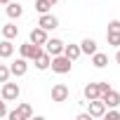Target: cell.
I'll return each mask as SVG.
<instances>
[{
    "label": "cell",
    "instance_id": "cell-1",
    "mask_svg": "<svg viewBox=\"0 0 120 120\" xmlns=\"http://www.w3.org/2000/svg\"><path fill=\"white\" fill-rule=\"evenodd\" d=\"M71 66H73V61L68 56H64V54H56V56H52V64H49V68L54 71V73H59V75H66V73H71Z\"/></svg>",
    "mask_w": 120,
    "mask_h": 120
},
{
    "label": "cell",
    "instance_id": "cell-2",
    "mask_svg": "<svg viewBox=\"0 0 120 120\" xmlns=\"http://www.w3.org/2000/svg\"><path fill=\"white\" fill-rule=\"evenodd\" d=\"M106 40L111 47H120V19L108 21V31H106Z\"/></svg>",
    "mask_w": 120,
    "mask_h": 120
},
{
    "label": "cell",
    "instance_id": "cell-3",
    "mask_svg": "<svg viewBox=\"0 0 120 120\" xmlns=\"http://www.w3.org/2000/svg\"><path fill=\"white\" fill-rule=\"evenodd\" d=\"M19 94H21V90H19V85H17V82H10V80H5V82H3V92H0V97H3L5 101H17V99H19Z\"/></svg>",
    "mask_w": 120,
    "mask_h": 120
},
{
    "label": "cell",
    "instance_id": "cell-4",
    "mask_svg": "<svg viewBox=\"0 0 120 120\" xmlns=\"http://www.w3.org/2000/svg\"><path fill=\"white\" fill-rule=\"evenodd\" d=\"M40 52H42V47H40V45H33L31 40L24 42V45H19V54H21L24 59H28V61H33V59H35Z\"/></svg>",
    "mask_w": 120,
    "mask_h": 120
},
{
    "label": "cell",
    "instance_id": "cell-5",
    "mask_svg": "<svg viewBox=\"0 0 120 120\" xmlns=\"http://www.w3.org/2000/svg\"><path fill=\"white\" fill-rule=\"evenodd\" d=\"M31 115H33V106H31V104H21L19 108H14V111L7 113L10 120H26V118H31Z\"/></svg>",
    "mask_w": 120,
    "mask_h": 120
},
{
    "label": "cell",
    "instance_id": "cell-6",
    "mask_svg": "<svg viewBox=\"0 0 120 120\" xmlns=\"http://www.w3.org/2000/svg\"><path fill=\"white\" fill-rule=\"evenodd\" d=\"M68 97H71V90H68L64 82H56V85L52 87V101L61 104V101H68Z\"/></svg>",
    "mask_w": 120,
    "mask_h": 120
},
{
    "label": "cell",
    "instance_id": "cell-7",
    "mask_svg": "<svg viewBox=\"0 0 120 120\" xmlns=\"http://www.w3.org/2000/svg\"><path fill=\"white\" fill-rule=\"evenodd\" d=\"M64 40H59V38H47V42H45V52L49 54V56H56V54H64Z\"/></svg>",
    "mask_w": 120,
    "mask_h": 120
},
{
    "label": "cell",
    "instance_id": "cell-8",
    "mask_svg": "<svg viewBox=\"0 0 120 120\" xmlns=\"http://www.w3.org/2000/svg\"><path fill=\"white\" fill-rule=\"evenodd\" d=\"M26 71H28V59H24V56L14 59V64L10 66V73H12L14 78H21V75H26Z\"/></svg>",
    "mask_w": 120,
    "mask_h": 120
},
{
    "label": "cell",
    "instance_id": "cell-9",
    "mask_svg": "<svg viewBox=\"0 0 120 120\" xmlns=\"http://www.w3.org/2000/svg\"><path fill=\"white\" fill-rule=\"evenodd\" d=\"M38 26L40 28H45V31H54V28H59V19L54 17V14H40V19H38Z\"/></svg>",
    "mask_w": 120,
    "mask_h": 120
},
{
    "label": "cell",
    "instance_id": "cell-10",
    "mask_svg": "<svg viewBox=\"0 0 120 120\" xmlns=\"http://www.w3.org/2000/svg\"><path fill=\"white\" fill-rule=\"evenodd\" d=\"M47 38H49V35H47V31H45V28H40V26H38V28H31L28 40H31L33 45H40V47H42V45L47 42Z\"/></svg>",
    "mask_w": 120,
    "mask_h": 120
},
{
    "label": "cell",
    "instance_id": "cell-11",
    "mask_svg": "<svg viewBox=\"0 0 120 120\" xmlns=\"http://www.w3.org/2000/svg\"><path fill=\"white\" fill-rule=\"evenodd\" d=\"M90 104V115L92 118H104V113H106V104L101 101V99H92V101H87Z\"/></svg>",
    "mask_w": 120,
    "mask_h": 120
},
{
    "label": "cell",
    "instance_id": "cell-12",
    "mask_svg": "<svg viewBox=\"0 0 120 120\" xmlns=\"http://www.w3.org/2000/svg\"><path fill=\"white\" fill-rule=\"evenodd\" d=\"M99 99H101V101L106 104V108H115V106L120 104V94H118V92H115L113 87H111L108 92H104V94H101Z\"/></svg>",
    "mask_w": 120,
    "mask_h": 120
},
{
    "label": "cell",
    "instance_id": "cell-13",
    "mask_svg": "<svg viewBox=\"0 0 120 120\" xmlns=\"http://www.w3.org/2000/svg\"><path fill=\"white\" fill-rule=\"evenodd\" d=\"M33 64H35V68H38V71H47V68H49V64H52V56L42 49V52L33 59Z\"/></svg>",
    "mask_w": 120,
    "mask_h": 120
},
{
    "label": "cell",
    "instance_id": "cell-14",
    "mask_svg": "<svg viewBox=\"0 0 120 120\" xmlns=\"http://www.w3.org/2000/svg\"><path fill=\"white\" fill-rule=\"evenodd\" d=\"M82 94H85V99H87V101L99 99V97H101V92H99V82H87V85H85V90H82Z\"/></svg>",
    "mask_w": 120,
    "mask_h": 120
},
{
    "label": "cell",
    "instance_id": "cell-15",
    "mask_svg": "<svg viewBox=\"0 0 120 120\" xmlns=\"http://www.w3.org/2000/svg\"><path fill=\"white\" fill-rule=\"evenodd\" d=\"M5 12H7V17H10V19H19V17L24 14V7H21L19 3H12V0H10V3H7V10H5Z\"/></svg>",
    "mask_w": 120,
    "mask_h": 120
},
{
    "label": "cell",
    "instance_id": "cell-16",
    "mask_svg": "<svg viewBox=\"0 0 120 120\" xmlns=\"http://www.w3.org/2000/svg\"><path fill=\"white\" fill-rule=\"evenodd\" d=\"M80 54H82V52H80V45H73V42H71V45H64V56H68L71 61H75Z\"/></svg>",
    "mask_w": 120,
    "mask_h": 120
},
{
    "label": "cell",
    "instance_id": "cell-17",
    "mask_svg": "<svg viewBox=\"0 0 120 120\" xmlns=\"http://www.w3.org/2000/svg\"><path fill=\"white\" fill-rule=\"evenodd\" d=\"M14 54V45H12V40H3L0 42V59H7V56H12Z\"/></svg>",
    "mask_w": 120,
    "mask_h": 120
},
{
    "label": "cell",
    "instance_id": "cell-18",
    "mask_svg": "<svg viewBox=\"0 0 120 120\" xmlns=\"http://www.w3.org/2000/svg\"><path fill=\"white\" fill-rule=\"evenodd\" d=\"M80 52H82V54H90V56H92V54L97 52V42H94L92 38H85V40L80 42Z\"/></svg>",
    "mask_w": 120,
    "mask_h": 120
},
{
    "label": "cell",
    "instance_id": "cell-19",
    "mask_svg": "<svg viewBox=\"0 0 120 120\" xmlns=\"http://www.w3.org/2000/svg\"><path fill=\"white\" fill-rule=\"evenodd\" d=\"M92 64H94V68H104V66L108 64V56H106L104 52H99V49H97V52L92 54Z\"/></svg>",
    "mask_w": 120,
    "mask_h": 120
},
{
    "label": "cell",
    "instance_id": "cell-20",
    "mask_svg": "<svg viewBox=\"0 0 120 120\" xmlns=\"http://www.w3.org/2000/svg\"><path fill=\"white\" fill-rule=\"evenodd\" d=\"M3 35H5L7 40H14V38L19 35V28H17L14 24H5V26H3Z\"/></svg>",
    "mask_w": 120,
    "mask_h": 120
},
{
    "label": "cell",
    "instance_id": "cell-21",
    "mask_svg": "<svg viewBox=\"0 0 120 120\" xmlns=\"http://www.w3.org/2000/svg\"><path fill=\"white\" fill-rule=\"evenodd\" d=\"M49 7H52V5L47 3V0H35V12H38V14H47Z\"/></svg>",
    "mask_w": 120,
    "mask_h": 120
},
{
    "label": "cell",
    "instance_id": "cell-22",
    "mask_svg": "<svg viewBox=\"0 0 120 120\" xmlns=\"http://www.w3.org/2000/svg\"><path fill=\"white\" fill-rule=\"evenodd\" d=\"M10 66H3V64H0V82H5V80H10Z\"/></svg>",
    "mask_w": 120,
    "mask_h": 120
},
{
    "label": "cell",
    "instance_id": "cell-23",
    "mask_svg": "<svg viewBox=\"0 0 120 120\" xmlns=\"http://www.w3.org/2000/svg\"><path fill=\"white\" fill-rule=\"evenodd\" d=\"M104 118H108V120H120V111H115V108H106V113H104Z\"/></svg>",
    "mask_w": 120,
    "mask_h": 120
},
{
    "label": "cell",
    "instance_id": "cell-24",
    "mask_svg": "<svg viewBox=\"0 0 120 120\" xmlns=\"http://www.w3.org/2000/svg\"><path fill=\"white\" fill-rule=\"evenodd\" d=\"M0 118H7V106H5V99L0 97Z\"/></svg>",
    "mask_w": 120,
    "mask_h": 120
},
{
    "label": "cell",
    "instance_id": "cell-25",
    "mask_svg": "<svg viewBox=\"0 0 120 120\" xmlns=\"http://www.w3.org/2000/svg\"><path fill=\"white\" fill-rule=\"evenodd\" d=\"M108 90H111V85H108V82H99V92H101V94H104V92H108Z\"/></svg>",
    "mask_w": 120,
    "mask_h": 120
},
{
    "label": "cell",
    "instance_id": "cell-26",
    "mask_svg": "<svg viewBox=\"0 0 120 120\" xmlns=\"http://www.w3.org/2000/svg\"><path fill=\"white\" fill-rule=\"evenodd\" d=\"M78 120H92L90 113H78Z\"/></svg>",
    "mask_w": 120,
    "mask_h": 120
},
{
    "label": "cell",
    "instance_id": "cell-27",
    "mask_svg": "<svg viewBox=\"0 0 120 120\" xmlns=\"http://www.w3.org/2000/svg\"><path fill=\"white\" fill-rule=\"evenodd\" d=\"M115 61L120 64V47H118V52H115Z\"/></svg>",
    "mask_w": 120,
    "mask_h": 120
},
{
    "label": "cell",
    "instance_id": "cell-28",
    "mask_svg": "<svg viewBox=\"0 0 120 120\" xmlns=\"http://www.w3.org/2000/svg\"><path fill=\"white\" fill-rule=\"evenodd\" d=\"M47 3H49V5H56V3H59V0H47Z\"/></svg>",
    "mask_w": 120,
    "mask_h": 120
},
{
    "label": "cell",
    "instance_id": "cell-29",
    "mask_svg": "<svg viewBox=\"0 0 120 120\" xmlns=\"http://www.w3.org/2000/svg\"><path fill=\"white\" fill-rule=\"evenodd\" d=\"M0 3H3V5H7V3H10V0H0Z\"/></svg>",
    "mask_w": 120,
    "mask_h": 120
}]
</instances>
